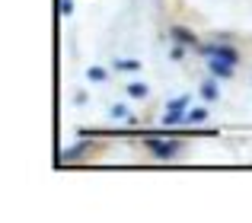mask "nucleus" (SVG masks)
<instances>
[{"label":"nucleus","mask_w":252,"mask_h":223,"mask_svg":"<svg viewBox=\"0 0 252 223\" xmlns=\"http://www.w3.org/2000/svg\"><path fill=\"white\" fill-rule=\"evenodd\" d=\"M198 51H201L204 57H220V61H227V64H240V51H236V48H230V45H223V42L198 45Z\"/></svg>","instance_id":"f257e3e1"},{"label":"nucleus","mask_w":252,"mask_h":223,"mask_svg":"<svg viewBox=\"0 0 252 223\" xmlns=\"http://www.w3.org/2000/svg\"><path fill=\"white\" fill-rule=\"evenodd\" d=\"M185 112H189V96H179L166 106V115H163V124L166 128H179L185 121Z\"/></svg>","instance_id":"f03ea898"},{"label":"nucleus","mask_w":252,"mask_h":223,"mask_svg":"<svg viewBox=\"0 0 252 223\" xmlns=\"http://www.w3.org/2000/svg\"><path fill=\"white\" fill-rule=\"evenodd\" d=\"M144 143L150 147V153H154L157 160H169V156H176L179 150H182L179 143H166V140H157V137H147Z\"/></svg>","instance_id":"7ed1b4c3"},{"label":"nucleus","mask_w":252,"mask_h":223,"mask_svg":"<svg viewBox=\"0 0 252 223\" xmlns=\"http://www.w3.org/2000/svg\"><path fill=\"white\" fill-rule=\"evenodd\" d=\"M169 38H172L176 45H185V48H195V51H198V45H201V42L195 38V32L185 29V26H172V29H169Z\"/></svg>","instance_id":"20e7f679"},{"label":"nucleus","mask_w":252,"mask_h":223,"mask_svg":"<svg viewBox=\"0 0 252 223\" xmlns=\"http://www.w3.org/2000/svg\"><path fill=\"white\" fill-rule=\"evenodd\" d=\"M208 70H211V77H220V80H230V77H233V64L220 61V57H208Z\"/></svg>","instance_id":"39448f33"},{"label":"nucleus","mask_w":252,"mask_h":223,"mask_svg":"<svg viewBox=\"0 0 252 223\" xmlns=\"http://www.w3.org/2000/svg\"><path fill=\"white\" fill-rule=\"evenodd\" d=\"M201 99H208V102H214V99H220V89H217V83L214 80H208V83H201Z\"/></svg>","instance_id":"423d86ee"},{"label":"nucleus","mask_w":252,"mask_h":223,"mask_svg":"<svg viewBox=\"0 0 252 223\" xmlns=\"http://www.w3.org/2000/svg\"><path fill=\"white\" fill-rule=\"evenodd\" d=\"M185 121H189V124H204V121H208V109H201V106L189 109V112H185Z\"/></svg>","instance_id":"0eeeda50"},{"label":"nucleus","mask_w":252,"mask_h":223,"mask_svg":"<svg viewBox=\"0 0 252 223\" xmlns=\"http://www.w3.org/2000/svg\"><path fill=\"white\" fill-rule=\"evenodd\" d=\"M86 147H90V140H80V143H77V147H70V150H64V153H61V160H64V163H70V160H77V156H83V153H86Z\"/></svg>","instance_id":"6e6552de"},{"label":"nucleus","mask_w":252,"mask_h":223,"mask_svg":"<svg viewBox=\"0 0 252 223\" xmlns=\"http://www.w3.org/2000/svg\"><path fill=\"white\" fill-rule=\"evenodd\" d=\"M147 93H150L147 83H131V86H128V96H131V99H144Z\"/></svg>","instance_id":"1a4fd4ad"},{"label":"nucleus","mask_w":252,"mask_h":223,"mask_svg":"<svg viewBox=\"0 0 252 223\" xmlns=\"http://www.w3.org/2000/svg\"><path fill=\"white\" fill-rule=\"evenodd\" d=\"M115 70H141V61H134V57H125V61H115Z\"/></svg>","instance_id":"9d476101"},{"label":"nucleus","mask_w":252,"mask_h":223,"mask_svg":"<svg viewBox=\"0 0 252 223\" xmlns=\"http://www.w3.org/2000/svg\"><path fill=\"white\" fill-rule=\"evenodd\" d=\"M109 115L115 118V121H122V118H125V121H128V118H131V112L125 109V106H112V112H109Z\"/></svg>","instance_id":"9b49d317"},{"label":"nucleus","mask_w":252,"mask_h":223,"mask_svg":"<svg viewBox=\"0 0 252 223\" xmlns=\"http://www.w3.org/2000/svg\"><path fill=\"white\" fill-rule=\"evenodd\" d=\"M86 77H90L93 83H102L105 80V70L102 67H90V70H86Z\"/></svg>","instance_id":"f8f14e48"},{"label":"nucleus","mask_w":252,"mask_h":223,"mask_svg":"<svg viewBox=\"0 0 252 223\" xmlns=\"http://www.w3.org/2000/svg\"><path fill=\"white\" fill-rule=\"evenodd\" d=\"M74 13V0H61V16H70Z\"/></svg>","instance_id":"ddd939ff"}]
</instances>
